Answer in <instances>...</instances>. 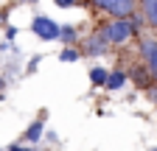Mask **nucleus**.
Instances as JSON below:
<instances>
[{"label": "nucleus", "mask_w": 157, "mask_h": 151, "mask_svg": "<svg viewBox=\"0 0 157 151\" xmlns=\"http://www.w3.org/2000/svg\"><path fill=\"white\" fill-rule=\"evenodd\" d=\"M143 23V14L135 11L132 17H107V20L98 25V36L109 45V48H124L126 42H132L137 36V28Z\"/></svg>", "instance_id": "1"}, {"label": "nucleus", "mask_w": 157, "mask_h": 151, "mask_svg": "<svg viewBox=\"0 0 157 151\" xmlns=\"http://www.w3.org/2000/svg\"><path fill=\"white\" fill-rule=\"evenodd\" d=\"M90 6L107 17H132L137 11V0H90Z\"/></svg>", "instance_id": "2"}, {"label": "nucleus", "mask_w": 157, "mask_h": 151, "mask_svg": "<svg viewBox=\"0 0 157 151\" xmlns=\"http://www.w3.org/2000/svg\"><path fill=\"white\" fill-rule=\"evenodd\" d=\"M140 62L149 67L151 79L157 81V39L154 36H140Z\"/></svg>", "instance_id": "3"}, {"label": "nucleus", "mask_w": 157, "mask_h": 151, "mask_svg": "<svg viewBox=\"0 0 157 151\" xmlns=\"http://www.w3.org/2000/svg\"><path fill=\"white\" fill-rule=\"evenodd\" d=\"M31 28H34V34L39 36V39H45V42H51V39H56V36H59V25L51 20V17H42V14L34 17Z\"/></svg>", "instance_id": "4"}, {"label": "nucleus", "mask_w": 157, "mask_h": 151, "mask_svg": "<svg viewBox=\"0 0 157 151\" xmlns=\"http://www.w3.org/2000/svg\"><path fill=\"white\" fill-rule=\"evenodd\" d=\"M126 76H129V79H132L137 87H146V90H149V87H151V81H154V79H151V73H149V67H146L143 62H140V64H135Z\"/></svg>", "instance_id": "5"}, {"label": "nucleus", "mask_w": 157, "mask_h": 151, "mask_svg": "<svg viewBox=\"0 0 157 151\" xmlns=\"http://www.w3.org/2000/svg\"><path fill=\"white\" fill-rule=\"evenodd\" d=\"M137 11L143 14V20L149 23V28L157 31V0H137Z\"/></svg>", "instance_id": "6"}, {"label": "nucleus", "mask_w": 157, "mask_h": 151, "mask_svg": "<svg viewBox=\"0 0 157 151\" xmlns=\"http://www.w3.org/2000/svg\"><path fill=\"white\" fill-rule=\"evenodd\" d=\"M84 50H87L90 56H101V53L109 50V45H107L98 34H90V36H87V42H84Z\"/></svg>", "instance_id": "7"}, {"label": "nucleus", "mask_w": 157, "mask_h": 151, "mask_svg": "<svg viewBox=\"0 0 157 151\" xmlns=\"http://www.w3.org/2000/svg\"><path fill=\"white\" fill-rule=\"evenodd\" d=\"M42 129H45V112H42V115H39L31 126H28V131H25V134H23V140H28V143H36L39 137H42Z\"/></svg>", "instance_id": "8"}, {"label": "nucleus", "mask_w": 157, "mask_h": 151, "mask_svg": "<svg viewBox=\"0 0 157 151\" xmlns=\"http://www.w3.org/2000/svg\"><path fill=\"white\" fill-rule=\"evenodd\" d=\"M126 81H129V76H126L124 70H112V73H107V81H104V87H107V90H121Z\"/></svg>", "instance_id": "9"}, {"label": "nucleus", "mask_w": 157, "mask_h": 151, "mask_svg": "<svg viewBox=\"0 0 157 151\" xmlns=\"http://www.w3.org/2000/svg\"><path fill=\"white\" fill-rule=\"evenodd\" d=\"M56 39H62L65 45H73L76 42V28L73 25H59V36Z\"/></svg>", "instance_id": "10"}, {"label": "nucleus", "mask_w": 157, "mask_h": 151, "mask_svg": "<svg viewBox=\"0 0 157 151\" xmlns=\"http://www.w3.org/2000/svg\"><path fill=\"white\" fill-rule=\"evenodd\" d=\"M107 73H109V70H104V67H93V70H90V81H93V87H104Z\"/></svg>", "instance_id": "11"}, {"label": "nucleus", "mask_w": 157, "mask_h": 151, "mask_svg": "<svg viewBox=\"0 0 157 151\" xmlns=\"http://www.w3.org/2000/svg\"><path fill=\"white\" fill-rule=\"evenodd\" d=\"M59 59H62V62H78V50L73 45H65L62 53H59Z\"/></svg>", "instance_id": "12"}, {"label": "nucleus", "mask_w": 157, "mask_h": 151, "mask_svg": "<svg viewBox=\"0 0 157 151\" xmlns=\"http://www.w3.org/2000/svg\"><path fill=\"white\" fill-rule=\"evenodd\" d=\"M53 3H56L59 9H70V6H76V0H53Z\"/></svg>", "instance_id": "13"}, {"label": "nucleus", "mask_w": 157, "mask_h": 151, "mask_svg": "<svg viewBox=\"0 0 157 151\" xmlns=\"http://www.w3.org/2000/svg\"><path fill=\"white\" fill-rule=\"evenodd\" d=\"M149 95H151V101L157 104V87H149Z\"/></svg>", "instance_id": "14"}, {"label": "nucleus", "mask_w": 157, "mask_h": 151, "mask_svg": "<svg viewBox=\"0 0 157 151\" xmlns=\"http://www.w3.org/2000/svg\"><path fill=\"white\" fill-rule=\"evenodd\" d=\"M9 151H31V148H23V145H9Z\"/></svg>", "instance_id": "15"}, {"label": "nucleus", "mask_w": 157, "mask_h": 151, "mask_svg": "<svg viewBox=\"0 0 157 151\" xmlns=\"http://www.w3.org/2000/svg\"><path fill=\"white\" fill-rule=\"evenodd\" d=\"M3 87H6V79H0V92H3Z\"/></svg>", "instance_id": "16"}, {"label": "nucleus", "mask_w": 157, "mask_h": 151, "mask_svg": "<svg viewBox=\"0 0 157 151\" xmlns=\"http://www.w3.org/2000/svg\"><path fill=\"white\" fill-rule=\"evenodd\" d=\"M25 3H34V0H25Z\"/></svg>", "instance_id": "17"}, {"label": "nucleus", "mask_w": 157, "mask_h": 151, "mask_svg": "<svg viewBox=\"0 0 157 151\" xmlns=\"http://www.w3.org/2000/svg\"><path fill=\"white\" fill-rule=\"evenodd\" d=\"M149 151H157V148H149Z\"/></svg>", "instance_id": "18"}]
</instances>
